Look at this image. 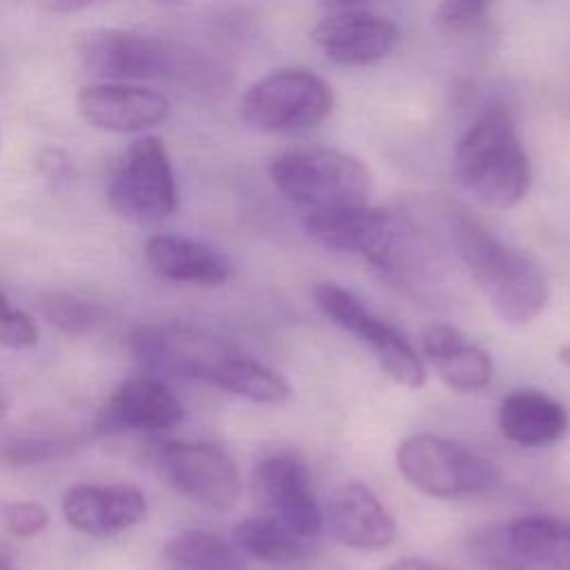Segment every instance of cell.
<instances>
[{
	"mask_svg": "<svg viewBox=\"0 0 570 570\" xmlns=\"http://www.w3.org/2000/svg\"><path fill=\"white\" fill-rule=\"evenodd\" d=\"M129 343L136 358L151 374L200 381L267 405L292 396L285 376L205 330L142 325L131 334Z\"/></svg>",
	"mask_w": 570,
	"mask_h": 570,
	"instance_id": "6da1fadb",
	"label": "cell"
},
{
	"mask_svg": "<svg viewBox=\"0 0 570 570\" xmlns=\"http://www.w3.org/2000/svg\"><path fill=\"white\" fill-rule=\"evenodd\" d=\"M305 234L325 249L358 254L399 285H416L428 272V245L416 227L381 207L345 205L312 209Z\"/></svg>",
	"mask_w": 570,
	"mask_h": 570,
	"instance_id": "7a4b0ae2",
	"label": "cell"
},
{
	"mask_svg": "<svg viewBox=\"0 0 570 570\" xmlns=\"http://www.w3.org/2000/svg\"><path fill=\"white\" fill-rule=\"evenodd\" d=\"M450 238L474 285L503 321L525 325L543 312L550 287L528 252L505 245L468 214L450 218Z\"/></svg>",
	"mask_w": 570,
	"mask_h": 570,
	"instance_id": "3957f363",
	"label": "cell"
},
{
	"mask_svg": "<svg viewBox=\"0 0 570 570\" xmlns=\"http://www.w3.org/2000/svg\"><path fill=\"white\" fill-rule=\"evenodd\" d=\"M73 49L82 69L96 78H169L194 89L225 87V69L216 60L165 38L102 27L80 33Z\"/></svg>",
	"mask_w": 570,
	"mask_h": 570,
	"instance_id": "277c9868",
	"label": "cell"
},
{
	"mask_svg": "<svg viewBox=\"0 0 570 570\" xmlns=\"http://www.w3.org/2000/svg\"><path fill=\"white\" fill-rule=\"evenodd\" d=\"M452 169L459 185L479 203L508 209L530 187V160L512 118L501 109L481 114L459 138Z\"/></svg>",
	"mask_w": 570,
	"mask_h": 570,
	"instance_id": "5b68a950",
	"label": "cell"
},
{
	"mask_svg": "<svg viewBox=\"0 0 570 570\" xmlns=\"http://www.w3.org/2000/svg\"><path fill=\"white\" fill-rule=\"evenodd\" d=\"M274 187L294 205L312 209L367 203L374 180L356 156L330 147L278 154L269 165Z\"/></svg>",
	"mask_w": 570,
	"mask_h": 570,
	"instance_id": "8992f818",
	"label": "cell"
},
{
	"mask_svg": "<svg viewBox=\"0 0 570 570\" xmlns=\"http://www.w3.org/2000/svg\"><path fill=\"white\" fill-rule=\"evenodd\" d=\"M401 476L434 499H461L490 490L499 481L497 465L463 443L416 434L396 448Z\"/></svg>",
	"mask_w": 570,
	"mask_h": 570,
	"instance_id": "52a82bcc",
	"label": "cell"
},
{
	"mask_svg": "<svg viewBox=\"0 0 570 570\" xmlns=\"http://www.w3.org/2000/svg\"><path fill=\"white\" fill-rule=\"evenodd\" d=\"M334 107L330 85L305 69H278L256 80L243 96L240 111L258 131L289 134L316 127Z\"/></svg>",
	"mask_w": 570,
	"mask_h": 570,
	"instance_id": "ba28073f",
	"label": "cell"
},
{
	"mask_svg": "<svg viewBox=\"0 0 570 570\" xmlns=\"http://www.w3.org/2000/svg\"><path fill=\"white\" fill-rule=\"evenodd\" d=\"M109 207L136 223H158L176 209V183L163 140L142 136L129 145L107 187Z\"/></svg>",
	"mask_w": 570,
	"mask_h": 570,
	"instance_id": "9c48e42d",
	"label": "cell"
},
{
	"mask_svg": "<svg viewBox=\"0 0 570 570\" xmlns=\"http://www.w3.org/2000/svg\"><path fill=\"white\" fill-rule=\"evenodd\" d=\"M312 296L330 321L367 345L392 381L405 387H421L425 383L423 361L407 338L385 321L376 318L352 292L336 283H318Z\"/></svg>",
	"mask_w": 570,
	"mask_h": 570,
	"instance_id": "30bf717a",
	"label": "cell"
},
{
	"mask_svg": "<svg viewBox=\"0 0 570 570\" xmlns=\"http://www.w3.org/2000/svg\"><path fill=\"white\" fill-rule=\"evenodd\" d=\"M163 479L189 501L225 512L240 497V474L232 456L214 443L167 441L154 450Z\"/></svg>",
	"mask_w": 570,
	"mask_h": 570,
	"instance_id": "8fae6325",
	"label": "cell"
},
{
	"mask_svg": "<svg viewBox=\"0 0 570 570\" xmlns=\"http://www.w3.org/2000/svg\"><path fill=\"white\" fill-rule=\"evenodd\" d=\"M254 494L269 517L303 539L316 537L325 517L312 492L307 465L287 452L265 456L254 472Z\"/></svg>",
	"mask_w": 570,
	"mask_h": 570,
	"instance_id": "7c38bea8",
	"label": "cell"
},
{
	"mask_svg": "<svg viewBox=\"0 0 570 570\" xmlns=\"http://www.w3.org/2000/svg\"><path fill=\"white\" fill-rule=\"evenodd\" d=\"M312 40L336 65L370 67L394 51L399 27L361 9L332 11L312 29Z\"/></svg>",
	"mask_w": 570,
	"mask_h": 570,
	"instance_id": "4fadbf2b",
	"label": "cell"
},
{
	"mask_svg": "<svg viewBox=\"0 0 570 570\" xmlns=\"http://www.w3.org/2000/svg\"><path fill=\"white\" fill-rule=\"evenodd\" d=\"M65 521L89 537H114L147 514V499L131 483H73L62 494Z\"/></svg>",
	"mask_w": 570,
	"mask_h": 570,
	"instance_id": "5bb4252c",
	"label": "cell"
},
{
	"mask_svg": "<svg viewBox=\"0 0 570 570\" xmlns=\"http://www.w3.org/2000/svg\"><path fill=\"white\" fill-rule=\"evenodd\" d=\"M76 107L87 125L116 134L149 129L169 114V100L163 94L120 82L82 87L76 96Z\"/></svg>",
	"mask_w": 570,
	"mask_h": 570,
	"instance_id": "9a60e30c",
	"label": "cell"
},
{
	"mask_svg": "<svg viewBox=\"0 0 570 570\" xmlns=\"http://www.w3.org/2000/svg\"><path fill=\"white\" fill-rule=\"evenodd\" d=\"M323 517L332 537L354 550H383L396 537L392 514L361 481L338 485Z\"/></svg>",
	"mask_w": 570,
	"mask_h": 570,
	"instance_id": "2e32d148",
	"label": "cell"
},
{
	"mask_svg": "<svg viewBox=\"0 0 570 570\" xmlns=\"http://www.w3.org/2000/svg\"><path fill=\"white\" fill-rule=\"evenodd\" d=\"M183 405L174 390L156 376H136L118 385L100 414L102 432H163L183 421Z\"/></svg>",
	"mask_w": 570,
	"mask_h": 570,
	"instance_id": "e0dca14e",
	"label": "cell"
},
{
	"mask_svg": "<svg viewBox=\"0 0 570 570\" xmlns=\"http://www.w3.org/2000/svg\"><path fill=\"white\" fill-rule=\"evenodd\" d=\"M145 261L156 276L216 287L229 281L232 265L216 247L180 236V234H156L145 245Z\"/></svg>",
	"mask_w": 570,
	"mask_h": 570,
	"instance_id": "ac0fdd59",
	"label": "cell"
},
{
	"mask_svg": "<svg viewBox=\"0 0 570 570\" xmlns=\"http://www.w3.org/2000/svg\"><path fill=\"white\" fill-rule=\"evenodd\" d=\"M421 352L436 367L439 379L454 392L483 390L492 379V358L448 323H432L421 332Z\"/></svg>",
	"mask_w": 570,
	"mask_h": 570,
	"instance_id": "d6986e66",
	"label": "cell"
},
{
	"mask_svg": "<svg viewBox=\"0 0 570 570\" xmlns=\"http://www.w3.org/2000/svg\"><path fill=\"white\" fill-rule=\"evenodd\" d=\"M568 423L566 405L539 390H514L499 405L501 434L523 448L554 443L566 434Z\"/></svg>",
	"mask_w": 570,
	"mask_h": 570,
	"instance_id": "ffe728a7",
	"label": "cell"
},
{
	"mask_svg": "<svg viewBox=\"0 0 570 570\" xmlns=\"http://www.w3.org/2000/svg\"><path fill=\"white\" fill-rule=\"evenodd\" d=\"M517 552L546 570H570V523L557 517H521L505 525Z\"/></svg>",
	"mask_w": 570,
	"mask_h": 570,
	"instance_id": "44dd1931",
	"label": "cell"
},
{
	"mask_svg": "<svg viewBox=\"0 0 570 570\" xmlns=\"http://www.w3.org/2000/svg\"><path fill=\"white\" fill-rule=\"evenodd\" d=\"M232 539L243 554L265 563H294L309 554L307 539L298 537L269 514L238 521Z\"/></svg>",
	"mask_w": 570,
	"mask_h": 570,
	"instance_id": "7402d4cb",
	"label": "cell"
},
{
	"mask_svg": "<svg viewBox=\"0 0 570 570\" xmlns=\"http://www.w3.org/2000/svg\"><path fill=\"white\" fill-rule=\"evenodd\" d=\"M165 559L180 570H245L236 546L203 530H183L167 539Z\"/></svg>",
	"mask_w": 570,
	"mask_h": 570,
	"instance_id": "603a6c76",
	"label": "cell"
},
{
	"mask_svg": "<svg viewBox=\"0 0 570 570\" xmlns=\"http://www.w3.org/2000/svg\"><path fill=\"white\" fill-rule=\"evenodd\" d=\"M40 307L45 318L65 334H87L109 318V312L102 305L65 292L47 294L40 301Z\"/></svg>",
	"mask_w": 570,
	"mask_h": 570,
	"instance_id": "cb8c5ba5",
	"label": "cell"
},
{
	"mask_svg": "<svg viewBox=\"0 0 570 570\" xmlns=\"http://www.w3.org/2000/svg\"><path fill=\"white\" fill-rule=\"evenodd\" d=\"M468 554L483 570H534L512 546L508 530L488 525L470 534Z\"/></svg>",
	"mask_w": 570,
	"mask_h": 570,
	"instance_id": "d4e9b609",
	"label": "cell"
},
{
	"mask_svg": "<svg viewBox=\"0 0 570 570\" xmlns=\"http://www.w3.org/2000/svg\"><path fill=\"white\" fill-rule=\"evenodd\" d=\"M38 343L36 323L27 312L16 307L0 289V345L11 350H24Z\"/></svg>",
	"mask_w": 570,
	"mask_h": 570,
	"instance_id": "484cf974",
	"label": "cell"
},
{
	"mask_svg": "<svg viewBox=\"0 0 570 570\" xmlns=\"http://www.w3.org/2000/svg\"><path fill=\"white\" fill-rule=\"evenodd\" d=\"M492 0H441L434 11V24L445 33H459L474 27Z\"/></svg>",
	"mask_w": 570,
	"mask_h": 570,
	"instance_id": "4316f807",
	"label": "cell"
},
{
	"mask_svg": "<svg viewBox=\"0 0 570 570\" xmlns=\"http://www.w3.org/2000/svg\"><path fill=\"white\" fill-rule=\"evenodd\" d=\"M2 521L13 537L29 539L40 534L47 528L49 512L45 510L42 503H36V501H13L4 508Z\"/></svg>",
	"mask_w": 570,
	"mask_h": 570,
	"instance_id": "83f0119b",
	"label": "cell"
},
{
	"mask_svg": "<svg viewBox=\"0 0 570 570\" xmlns=\"http://www.w3.org/2000/svg\"><path fill=\"white\" fill-rule=\"evenodd\" d=\"M60 443L56 439L42 436H27V439H11L0 448V456L13 465H29L45 459L56 456Z\"/></svg>",
	"mask_w": 570,
	"mask_h": 570,
	"instance_id": "f1b7e54d",
	"label": "cell"
},
{
	"mask_svg": "<svg viewBox=\"0 0 570 570\" xmlns=\"http://www.w3.org/2000/svg\"><path fill=\"white\" fill-rule=\"evenodd\" d=\"M38 169L47 180L53 183H67L73 174V163L71 158L58 149V147H47L38 156Z\"/></svg>",
	"mask_w": 570,
	"mask_h": 570,
	"instance_id": "f546056e",
	"label": "cell"
},
{
	"mask_svg": "<svg viewBox=\"0 0 570 570\" xmlns=\"http://www.w3.org/2000/svg\"><path fill=\"white\" fill-rule=\"evenodd\" d=\"M383 570H452V568L434 563V561H428V559H419V557H403V559L392 561Z\"/></svg>",
	"mask_w": 570,
	"mask_h": 570,
	"instance_id": "4dcf8cb0",
	"label": "cell"
},
{
	"mask_svg": "<svg viewBox=\"0 0 570 570\" xmlns=\"http://www.w3.org/2000/svg\"><path fill=\"white\" fill-rule=\"evenodd\" d=\"M36 2L40 9H45L49 13H73V11L89 7L96 0H36Z\"/></svg>",
	"mask_w": 570,
	"mask_h": 570,
	"instance_id": "1f68e13d",
	"label": "cell"
},
{
	"mask_svg": "<svg viewBox=\"0 0 570 570\" xmlns=\"http://www.w3.org/2000/svg\"><path fill=\"white\" fill-rule=\"evenodd\" d=\"M316 2L330 11H347V9H356L358 4H363L367 0H316Z\"/></svg>",
	"mask_w": 570,
	"mask_h": 570,
	"instance_id": "d6a6232c",
	"label": "cell"
},
{
	"mask_svg": "<svg viewBox=\"0 0 570 570\" xmlns=\"http://www.w3.org/2000/svg\"><path fill=\"white\" fill-rule=\"evenodd\" d=\"M559 361H561L563 367L570 372V345H563V347L559 350Z\"/></svg>",
	"mask_w": 570,
	"mask_h": 570,
	"instance_id": "836d02e7",
	"label": "cell"
},
{
	"mask_svg": "<svg viewBox=\"0 0 570 570\" xmlns=\"http://www.w3.org/2000/svg\"><path fill=\"white\" fill-rule=\"evenodd\" d=\"M0 570H9V561L0 554Z\"/></svg>",
	"mask_w": 570,
	"mask_h": 570,
	"instance_id": "e575fe53",
	"label": "cell"
},
{
	"mask_svg": "<svg viewBox=\"0 0 570 570\" xmlns=\"http://www.w3.org/2000/svg\"><path fill=\"white\" fill-rule=\"evenodd\" d=\"M158 2H176V0H158Z\"/></svg>",
	"mask_w": 570,
	"mask_h": 570,
	"instance_id": "d590c367",
	"label": "cell"
},
{
	"mask_svg": "<svg viewBox=\"0 0 570 570\" xmlns=\"http://www.w3.org/2000/svg\"><path fill=\"white\" fill-rule=\"evenodd\" d=\"M2 407H4V403H2V399H0V412H2Z\"/></svg>",
	"mask_w": 570,
	"mask_h": 570,
	"instance_id": "8d00e7d4",
	"label": "cell"
}]
</instances>
